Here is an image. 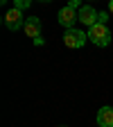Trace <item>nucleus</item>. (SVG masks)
Listing matches in <instances>:
<instances>
[{"instance_id":"f257e3e1","label":"nucleus","mask_w":113,"mask_h":127,"mask_svg":"<svg viewBox=\"0 0 113 127\" xmlns=\"http://www.w3.org/2000/svg\"><path fill=\"white\" fill-rule=\"evenodd\" d=\"M88 39H90L95 45L104 48V45H109V41H111V32H109V27H106L104 23H95L93 27H88Z\"/></svg>"},{"instance_id":"f03ea898","label":"nucleus","mask_w":113,"mask_h":127,"mask_svg":"<svg viewBox=\"0 0 113 127\" xmlns=\"http://www.w3.org/2000/svg\"><path fill=\"white\" fill-rule=\"evenodd\" d=\"M86 39H88L86 32L84 30H75V27L66 30V34H63V43H66L68 48H82L86 43Z\"/></svg>"},{"instance_id":"7ed1b4c3","label":"nucleus","mask_w":113,"mask_h":127,"mask_svg":"<svg viewBox=\"0 0 113 127\" xmlns=\"http://www.w3.org/2000/svg\"><path fill=\"white\" fill-rule=\"evenodd\" d=\"M25 21H27V18H23V11L14 7V9H9L7 16H5V27H7L9 32H16V30L25 27Z\"/></svg>"},{"instance_id":"20e7f679","label":"nucleus","mask_w":113,"mask_h":127,"mask_svg":"<svg viewBox=\"0 0 113 127\" xmlns=\"http://www.w3.org/2000/svg\"><path fill=\"white\" fill-rule=\"evenodd\" d=\"M97 14L100 11H95L90 5H82L79 11H77V21L82 23V25H86V27H93L95 23H97Z\"/></svg>"},{"instance_id":"39448f33","label":"nucleus","mask_w":113,"mask_h":127,"mask_svg":"<svg viewBox=\"0 0 113 127\" xmlns=\"http://www.w3.org/2000/svg\"><path fill=\"white\" fill-rule=\"evenodd\" d=\"M75 21H77V11H75L72 7H63V9L59 11V23L66 27V30H70Z\"/></svg>"},{"instance_id":"423d86ee","label":"nucleus","mask_w":113,"mask_h":127,"mask_svg":"<svg viewBox=\"0 0 113 127\" xmlns=\"http://www.w3.org/2000/svg\"><path fill=\"white\" fill-rule=\"evenodd\" d=\"M25 34L32 36V39H39L41 36V21L36 18V16H32V18L25 21Z\"/></svg>"},{"instance_id":"0eeeda50","label":"nucleus","mask_w":113,"mask_h":127,"mask_svg":"<svg viewBox=\"0 0 113 127\" xmlns=\"http://www.w3.org/2000/svg\"><path fill=\"white\" fill-rule=\"evenodd\" d=\"M97 125L100 127H113V109L111 107H102L97 111Z\"/></svg>"},{"instance_id":"6e6552de","label":"nucleus","mask_w":113,"mask_h":127,"mask_svg":"<svg viewBox=\"0 0 113 127\" xmlns=\"http://www.w3.org/2000/svg\"><path fill=\"white\" fill-rule=\"evenodd\" d=\"M29 5H32V0H14V7H16V9H21V11L27 9Z\"/></svg>"},{"instance_id":"1a4fd4ad","label":"nucleus","mask_w":113,"mask_h":127,"mask_svg":"<svg viewBox=\"0 0 113 127\" xmlns=\"http://www.w3.org/2000/svg\"><path fill=\"white\" fill-rule=\"evenodd\" d=\"M106 21H109V14H106V11H100V14H97V23H104V25H106Z\"/></svg>"},{"instance_id":"9d476101","label":"nucleus","mask_w":113,"mask_h":127,"mask_svg":"<svg viewBox=\"0 0 113 127\" xmlns=\"http://www.w3.org/2000/svg\"><path fill=\"white\" fill-rule=\"evenodd\" d=\"M68 7H72V9L82 7V0H68Z\"/></svg>"},{"instance_id":"9b49d317","label":"nucleus","mask_w":113,"mask_h":127,"mask_svg":"<svg viewBox=\"0 0 113 127\" xmlns=\"http://www.w3.org/2000/svg\"><path fill=\"white\" fill-rule=\"evenodd\" d=\"M109 11L113 14V0H109Z\"/></svg>"},{"instance_id":"f8f14e48","label":"nucleus","mask_w":113,"mask_h":127,"mask_svg":"<svg viewBox=\"0 0 113 127\" xmlns=\"http://www.w3.org/2000/svg\"><path fill=\"white\" fill-rule=\"evenodd\" d=\"M41 2H47V0H41Z\"/></svg>"}]
</instances>
